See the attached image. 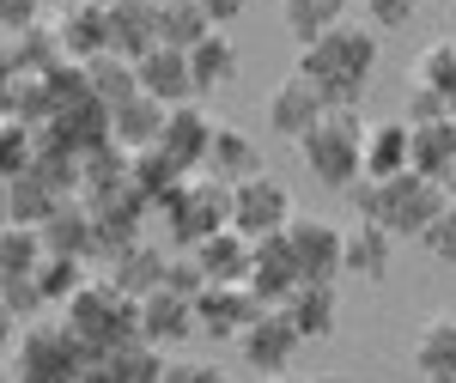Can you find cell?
Masks as SVG:
<instances>
[{
	"label": "cell",
	"instance_id": "cell-1",
	"mask_svg": "<svg viewBox=\"0 0 456 383\" xmlns=\"http://www.w3.org/2000/svg\"><path fill=\"white\" fill-rule=\"evenodd\" d=\"M371 68H378V31L359 25V19H341L335 31H322L316 43L298 49L292 73H305L329 110H359L365 86H371Z\"/></svg>",
	"mask_w": 456,
	"mask_h": 383
},
{
	"label": "cell",
	"instance_id": "cell-2",
	"mask_svg": "<svg viewBox=\"0 0 456 383\" xmlns=\"http://www.w3.org/2000/svg\"><path fill=\"white\" fill-rule=\"evenodd\" d=\"M359 219H371V225H384L389 238H420L426 225L438 219V208L451 201L444 195V183H432L420 171H402V176H384V183H353L347 189Z\"/></svg>",
	"mask_w": 456,
	"mask_h": 383
},
{
	"label": "cell",
	"instance_id": "cell-3",
	"mask_svg": "<svg viewBox=\"0 0 456 383\" xmlns=\"http://www.w3.org/2000/svg\"><path fill=\"white\" fill-rule=\"evenodd\" d=\"M68 335L79 341L86 353H104V347H122V341H141V316H134V298L116 292L110 280H86L79 292L68 298Z\"/></svg>",
	"mask_w": 456,
	"mask_h": 383
},
{
	"label": "cell",
	"instance_id": "cell-4",
	"mask_svg": "<svg viewBox=\"0 0 456 383\" xmlns=\"http://www.w3.org/2000/svg\"><path fill=\"white\" fill-rule=\"evenodd\" d=\"M359 146H365L359 110H322V122H311V134L298 140L305 171H311L322 189H353V183H359Z\"/></svg>",
	"mask_w": 456,
	"mask_h": 383
},
{
	"label": "cell",
	"instance_id": "cell-5",
	"mask_svg": "<svg viewBox=\"0 0 456 383\" xmlns=\"http://www.w3.org/2000/svg\"><path fill=\"white\" fill-rule=\"evenodd\" d=\"M12 383H79L86 371V347L68 335V322H25L12 341Z\"/></svg>",
	"mask_w": 456,
	"mask_h": 383
},
{
	"label": "cell",
	"instance_id": "cell-6",
	"mask_svg": "<svg viewBox=\"0 0 456 383\" xmlns=\"http://www.w3.org/2000/svg\"><path fill=\"white\" fill-rule=\"evenodd\" d=\"M159 208H165V225H171L176 244L195 249L201 238H213V232H225V225H232V189H225V183H213V176L201 171V176H183Z\"/></svg>",
	"mask_w": 456,
	"mask_h": 383
},
{
	"label": "cell",
	"instance_id": "cell-7",
	"mask_svg": "<svg viewBox=\"0 0 456 383\" xmlns=\"http://www.w3.org/2000/svg\"><path fill=\"white\" fill-rule=\"evenodd\" d=\"M286 219H292V195H286L281 176L256 171L244 176V183H232V232L238 238H274V232H286Z\"/></svg>",
	"mask_w": 456,
	"mask_h": 383
},
{
	"label": "cell",
	"instance_id": "cell-8",
	"mask_svg": "<svg viewBox=\"0 0 456 383\" xmlns=\"http://www.w3.org/2000/svg\"><path fill=\"white\" fill-rule=\"evenodd\" d=\"M286 249H292V262H298V280L305 286H335L341 274V225H329V219H286Z\"/></svg>",
	"mask_w": 456,
	"mask_h": 383
},
{
	"label": "cell",
	"instance_id": "cell-9",
	"mask_svg": "<svg viewBox=\"0 0 456 383\" xmlns=\"http://www.w3.org/2000/svg\"><path fill=\"white\" fill-rule=\"evenodd\" d=\"M238 347H244V365H256L262 378H281V371H292V359H298V329L286 322L281 305H262V311L249 316V329L238 335Z\"/></svg>",
	"mask_w": 456,
	"mask_h": 383
},
{
	"label": "cell",
	"instance_id": "cell-10",
	"mask_svg": "<svg viewBox=\"0 0 456 383\" xmlns=\"http://www.w3.org/2000/svg\"><path fill=\"white\" fill-rule=\"evenodd\" d=\"M244 286H249V298H256V305H286V298L305 286V280H298V262H292V249H286L281 232L249 244V274H244Z\"/></svg>",
	"mask_w": 456,
	"mask_h": 383
},
{
	"label": "cell",
	"instance_id": "cell-11",
	"mask_svg": "<svg viewBox=\"0 0 456 383\" xmlns=\"http://www.w3.org/2000/svg\"><path fill=\"white\" fill-rule=\"evenodd\" d=\"M208 140H213V116L208 110H195V104H176L165 110V122H159V152L171 159V165H183V171L195 176L201 165H208Z\"/></svg>",
	"mask_w": 456,
	"mask_h": 383
},
{
	"label": "cell",
	"instance_id": "cell-12",
	"mask_svg": "<svg viewBox=\"0 0 456 383\" xmlns=\"http://www.w3.org/2000/svg\"><path fill=\"white\" fill-rule=\"evenodd\" d=\"M134 316H141L146 347H183V341L195 335V298L165 292V286H152L146 298H134Z\"/></svg>",
	"mask_w": 456,
	"mask_h": 383
},
{
	"label": "cell",
	"instance_id": "cell-13",
	"mask_svg": "<svg viewBox=\"0 0 456 383\" xmlns=\"http://www.w3.org/2000/svg\"><path fill=\"white\" fill-rule=\"evenodd\" d=\"M256 311H262V305L249 298V286H201V292H195V335L238 341Z\"/></svg>",
	"mask_w": 456,
	"mask_h": 383
},
{
	"label": "cell",
	"instance_id": "cell-14",
	"mask_svg": "<svg viewBox=\"0 0 456 383\" xmlns=\"http://www.w3.org/2000/svg\"><path fill=\"white\" fill-rule=\"evenodd\" d=\"M159 378H165V353L146 347V341L86 353V371H79V383H159Z\"/></svg>",
	"mask_w": 456,
	"mask_h": 383
},
{
	"label": "cell",
	"instance_id": "cell-15",
	"mask_svg": "<svg viewBox=\"0 0 456 383\" xmlns=\"http://www.w3.org/2000/svg\"><path fill=\"white\" fill-rule=\"evenodd\" d=\"M134 86H141V98H152V104H165V110H176V104H189L195 98V79H189V55L183 49H146L141 61H134Z\"/></svg>",
	"mask_w": 456,
	"mask_h": 383
},
{
	"label": "cell",
	"instance_id": "cell-16",
	"mask_svg": "<svg viewBox=\"0 0 456 383\" xmlns=\"http://www.w3.org/2000/svg\"><path fill=\"white\" fill-rule=\"evenodd\" d=\"M322 98H316V86L305 79V73H286L281 86L268 92V128L281 140H305L311 134V122H322Z\"/></svg>",
	"mask_w": 456,
	"mask_h": 383
},
{
	"label": "cell",
	"instance_id": "cell-17",
	"mask_svg": "<svg viewBox=\"0 0 456 383\" xmlns=\"http://www.w3.org/2000/svg\"><path fill=\"white\" fill-rule=\"evenodd\" d=\"M110 25V55H122V61H141L146 49H159V6H146V0H116L104 12Z\"/></svg>",
	"mask_w": 456,
	"mask_h": 383
},
{
	"label": "cell",
	"instance_id": "cell-18",
	"mask_svg": "<svg viewBox=\"0 0 456 383\" xmlns=\"http://www.w3.org/2000/svg\"><path fill=\"white\" fill-rule=\"evenodd\" d=\"M201 171L213 176V183H244V176L262 171V152H256V140L238 128V122H213V140H208V165Z\"/></svg>",
	"mask_w": 456,
	"mask_h": 383
},
{
	"label": "cell",
	"instance_id": "cell-19",
	"mask_svg": "<svg viewBox=\"0 0 456 383\" xmlns=\"http://www.w3.org/2000/svg\"><path fill=\"white\" fill-rule=\"evenodd\" d=\"M389 262H395V238H389L384 225H371V219H353L347 232H341V274H359V280H384Z\"/></svg>",
	"mask_w": 456,
	"mask_h": 383
},
{
	"label": "cell",
	"instance_id": "cell-20",
	"mask_svg": "<svg viewBox=\"0 0 456 383\" xmlns=\"http://www.w3.org/2000/svg\"><path fill=\"white\" fill-rule=\"evenodd\" d=\"M456 165V116H438V122H414L408 128V171L444 183Z\"/></svg>",
	"mask_w": 456,
	"mask_h": 383
},
{
	"label": "cell",
	"instance_id": "cell-21",
	"mask_svg": "<svg viewBox=\"0 0 456 383\" xmlns=\"http://www.w3.org/2000/svg\"><path fill=\"white\" fill-rule=\"evenodd\" d=\"M189 256H195V268H201L208 286H244V274H249V238H238L232 225L213 232V238H201Z\"/></svg>",
	"mask_w": 456,
	"mask_h": 383
},
{
	"label": "cell",
	"instance_id": "cell-22",
	"mask_svg": "<svg viewBox=\"0 0 456 383\" xmlns=\"http://www.w3.org/2000/svg\"><path fill=\"white\" fill-rule=\"evenodd\" d=\"M408 171V122H371L365 128V146H359V176L365 183H384V176Z\"/></svg>",
	"mask_w": 456,
	"mask_h": 383
},
{
	"label": "cell",
	"instance_id": "cell-23",
	"mask_svg": "<svg viewBox=\"0 0 456 383\" xmlns=\"http://www.w3.org/2000/svg\"><path fill=\"white\" fill-rule=\"evenodd\" d=\"M414 371L432 383L456 378V311H438L420 322V335H414Z\"/></svg>",
	"mask_w": 456,
	"mask_h": 383
},
{
	"label": "cell",
	"instance_id": "cell-24",
	"mask_svg": "<svg viewBox=\"0 0 456 383\" xmlns=\"http://www.w3.org/2000/svg\"><path fill=\"white\" fill-rule=\"evenodd\" d=\"M110 286L116 292H128V298H146L152 286H165V249H152V244H122L116 256H110Z\"/></svg>",
	"mask_w": 456,
	"mask_h": 383
},
{
	"label": "cell",
	"instance_id": "cell-25",
	"mask_svg": "<svg viewBox=\"0 0 456 383\" xmlns=\"http://www.w3.org/2000/svg\"><path fill=\"white\" fill-rule=\"evenodd\" d=\"M55 49H61V55H73L79 68H86V61H98V55H110L104 6H73L68 19L55 25Z\"/></svg>",
	"mask_w": 456,
	"mask_h": 383
},
{
	"label": "cell",
	"instance_id": "cell-26",
	"mask_svg": "<svg viewBox=\"0 0 456 383\" xmlns=\"http://www.w3.org/2000/svg\"><path fill=\"white\" fill-rule=\"evenodd\" d=\"M281 311H286V322L298 329V341H329V335H335L341 305H335V286H298Z\"/></svg>",
	"mask_w": 456,
	"mask_h": 383
},
{
	"label": "cell",
	"instance_id": "cell-27",
	"mask_svg": "<svg viewBox=\"0 0 456 383\" xmlns=\"http://www.w3.org/2000/svg\"><path fill=\"white\" fill-rule=\"evenodd\" d=\"M238 43L225 31H208L195 49H189V79H195V92H213V86H232L238 79Z\"/></svg>",
	"mask_w": 456,
	"mask_h": 383
},
{
	"label": "cell",
	"instance_id": "cell-28",
	"mask_svg": "<svg viewBox=\"0 0 456 383\" xmlns=\"http://www.w3.org/2000/svg\"><path fill=\"white\" fill-rule=\"evenodd\" d=\"M159 122H165V104H152V98H128V104L110 110V146H122V152H141L159 140Z\"/></svg>",
	"mask_w": 456,
	"mask_h": 383
},
{
	"label": "cell",
	"instance_id": "cell-29",
	"mask_svg": "<svg viewBox=\"0 0 456 383\" xmlns=\"http://www.w3.org/2000/svg\"><path fill=\"white\" fill-rule=\"evenodd\" d=\"M414 86H426V92L456 116V37H438V43H426V49H420V61H414Z\"/></svg>",
	"mask_w": 456,
	"mask_h": 383
},
{
	"label": "cell",
	"instance_id": "cell-30",
	"mask_svg": "<svg viewBox=\"0 0 456 383\" xmlns=\"http://www.w3.org/2000/svg\"><path fill=\"white\" fill-rule=\"evenodd\" d=\"M281 19L292 31V43L305 49V43H316L322 31H335L347 19V0H281Z\"/></svg>",
	"mask_w": 456,
	"mask_h": 383
},
{
	"label": "cell",
	"instance_id": "cell-31",
	"mask_svg": "<svg viewBox=\"0 0 456 383\" xmlns=\"http://www.w3.org/2000/svg\"><path fill=\"white\" fill-rule=\"evenodd\" d=\"M86 92L98 98L104 110H116V104H128L141 86H134V61H122V55H98V61H86Z\"/></svg>",
	"mask_w": 456,
	"mask_h": 383
},
{
	"label": "cell",
	"instance_id": "cell-32",
	"mask_svg": "<svg viewBox=\"0 0 456 383\" xmlns=\"http://www.w3.org/2000/svg\"><path fill=\"white\" fill-rule=\"evenodd\" d=\"M37 262H43V238H37L31 225H0V286L31 280Z\"/></svg>",
	"mask_w": 456,
	"mask_h": 383
},
{
	"label": "cell",
	"instance_id": "cell-33",
	"mask_svg": "<svg viewBox=\"0 0 456 383\" xmlns=\"http://www.w3.org/2000/svg\"><path fill=\"white\" fill-rule=\"evenodd\" d=\"M208 31H213V25H208V12H201L195 0H171V6H159V43H165V49H183V55H189Z\"/></svg>",
	"mask_w": 456,
	"mask_h": 383
},
{
	"label": "cell",
	"instance_id": "cell-34",
	"mask_svg": "<svg viewBox=\"0 0 456 383\" xmlns=\"http://www.w3.org/2000/svg\"><path fill=\"white\" fill-rule=\"evenodd\" d=\"M31 286H37L43 305H68L73 292L86 286V268H79V256H43L37 274H31Z\"/></svg>",
	"mask_w": 456,
	"mask_h": 383
},
{
	"label": "cell",
	"instance_id": "cell-35",
	"mask_svg": "<svg viewBox=\"0 0 456 383\" xmlns=\"http://www.w3.org/2000/svg\"><path fill=\"white\" fill-rule=\"evenodd\" d=\"M31 159H37V134L19 116H0V176L12 183L19 171H31Z\"/></svg>",
	"mask_w": 456,
	"mask_h": 383
},
{
	"label": "cell",
	"instance_id": "cell-36",
	"mask_svg": "<svg viewBox=\"0 0 456 383\" xmlns=\"http://www.w3.org/2000/svg\"><path fill=\"white\" fill-rule=\"evenodd\" d=\"M420 244L432 249V256H438L444 268H456V195L444 201V208H438V219H432V225L420 232Z\"/></svg>",
	"mask_w": 456,
	"mask_h": 383
},
{
	"label": "cell",
	"instance_id": "cell-37",
	"mask_svg": "<svg viewBox=\"0 0 456 383\" xmlns=\"http://www.w3.org/2000/svg\"><path fill=\"white\" fill-rule=\"evenodd\" d=\"M208 280H201V268H195V256L183 249V256H165V292H183V298H195Z\"/></svg>",
	"mask_w": 456,
	"mask_h": 383
},
{
	"label": "cell",
	"instance_id": "cell-38",
	"mask_svg": "<svg viewBox=\"0 0 456 383\" xmlns=\"http://www.w3.org/2000/svg\"><path fill=\"white\" fill-rule=\"evenodd\" d=\"M359 6H365L371 31H395V25H408L420 12V0H359Z\"/></svg>",
	"mask_w": 456,
	"mask_h": 383
},
{
	"label": "cell",
	"instance_id": "cell-39",
	"mask_svg": "<svg viewBox=\"0 0 456 383\" xmlns=\"http://www.w3.org/2000/svg\"><path fill=\"white\" fill-rule=\"evenodd\" d=\"M159 383H225V371H219V365H208V359H171Z\"/></svg>",
	"mask_w": 456,
	"mask_h": 383
},
{
	"label": "cell",
	"instance_id": "cell-40",
	"mask_svg": "<svg viewBox=\"0 0 456 383\" xmlns=\"http://www.w3.org/2000/svg\"><path fill=\"white\" fill-rule=\"evenodd\" d=\"M438 116H451V110L438 104V98H432L426 86H408V116H402V122L414 128V122H438Z\"/></svg>",
	"mask_w": 456,
	"mask_h": 383
},
{
	"label": "cell",
	"instance_id": "cell-41",
	"mask_svg": "<svg viewBox=\"0 0 456 383\" xmlns=\"http://www.w3.org/2000/svg\"><path fill=\"white\" fill-rule=\"evenodd\" d=\"M195 6L208 12V25H213V31H225L232 19H244V6H249V0H195Z\"/></svg>",
	"mask_w": 456,
	"mask_h": 383
},
{
	"label": "cell",
	"instance_id": "cell-42",
	"mask_svg": "<svg viewBox=\"0 0 456 383\" xmlns=\"http://www.w3.org/2000/svg\"><path fill=\"white\" fill-rule=\"evenodd\" d=\"M12 335H19V316H12V305L0 298V347H12Z\"/></svg>",
	"mask_w": 456,
	"mask_h": 383
},
{
	"label": "cell",
	"instance_id": "cell-43",
	"mask_svg": "<svg viewBox=\"0 0 456 383\" xmlns=\"http://www.w3.org/2000/svg\"><path fill=\"white\" fill-rule=\"evenodd\" d=\"M12 104V61H6V49H0V116Z\"/></svg>",
	"mask_w": 456,
	"mask_h": 383
},
{
	"label": "cell",
	"instance_id": "cell-44",
	"mask_svg": "<svg viewBox=\"0 0 456 383\" xmlns=\"http://www.w3.org/2000/svg\"><path fill=\"white\" fill-rule=\"evenodd\" d=\"M0 225H12V201H6V176H0Z\"/></svg>",
	"mask_w": 456,
	"mask_h": 383
},
{
	"label": "cell",
	"instance_id": "cell-45",
	"mask_svg": "<svg viewBox=\"0 0 456 383\" xmlns=\"http://www.w3.org/2000/svg\"><path fill=\"white\" fill-rule=\"evenodd\" d=\"M311 383H353L347 371H322V378H311Z\"/></svg>",
	"mask_w": 456,
	"mask_h": 383
},
{
	"label": "cell",
	"instance_id": "cell-46",
	"mask_svg": "<svg viewBox=\"0 0 456 383\" xmlns=\"http://www.w3.org/2000/svg\"><path fill=\"white\" fill-rule=\"evenodd\" d=\"M262 383H305V378H292V371H281V378H262Z\"/></svg>",
	"mask_w": 456,
	"mask_h": 383
},
{
	"label": "cell",
	"instance_id": "cell-47",
	"mask_svg": "<svg viewBox=\"0 0 456 383\" xmlns=\"http://www.w3.org/2000/svg\"><path fill=\"white\" fill-rule=\"evenodd\" d=\"M444 195H456V165H451V176H444Z\"/></svg>",
	"mask_w": 456,
	"mask_h": 383
},
{
	"label": "cell",
	"instance_id": "cell-48",
	"mask_svg": "<svg viewBox=\"0 0 456 383\" xmlns=\"http://www.w3.org/2000/svg\"><path fill=\"white\" fill-rule=\"evenodd\" d=\"M79 6H104V12H110V6H116V0H79Z\"/></svg>",
	"mask_w": 456,
	"mask_h": 383
},
{
	"label": "cell",
	"instance_id": "cell-49",
	"mask_svg": "<svg viewBox=\"0 0 456 383\" xmlns=\"http://www.w3.org/2000/svg\"><path fill=\"white\" fill-rule=\"evenodd\" d=\"M146 6H171V0H146Z\"/></svg>",
	"mask_w": 456,
	"mask_h": 383
},
{
	"label": "cell",
	"instance_id": "cell-50",
	"mask_svg": "<svg viewBox=\"0 0 456 383\" xmlns=\"http://www.w3.org/2000/svg\"><path fill=\"white\" fill-rule=\"evenodd\" d=\"M37 6H49V0H37Z\"/></svg>",
	"mask_w": 456,
	"mask_h": 383
},
{
	"label": "cell",
	"instance_id": "cell-51",
	"mask_svg": "<svg viewBox=\"0 0 456 383\" xmlns=\"http://www.w3.org/2000/svg\"><path fill=\"white\" fill-rule=\"evenodd\" d=\"M451 6H456V0H451Z\"/></svg>",
	"mask_w": 456,
	"mask_h": 383
},
{
	"label": "cell",
	"instance_id": "cell-52",
	"mask_svg": "<svg viewBox=\"0 0 456 383\" xmlns=\"http://www.w3.org/2000/svg\"><path fill=\"white\" fill-rule=\"evenodd\" d=\"M451 383H456V378H451Z\"/></svg>",
	"mask_w": 456,
	"mask_h": 383
}]
</instances>
